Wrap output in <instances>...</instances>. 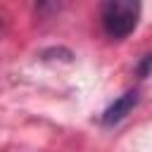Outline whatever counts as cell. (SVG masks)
<instances>
[{
    "label": "cell",
    "mask_w": 152,
    "mask_h": 152,
    "mask_svg": "<svg viewBox=\"0 0 152 152\" xmlns=\"http://www.w3.org/2000/svg\"><path fill=\"white\" fill-rule=\"evenodd\" d=\"M142 0H100V24L107 38H128L140 21Z\"/></svg>",
    "instance_id": "1"
},
{
    "label": "cell",
    "mask_w": 152,
    "mask_h": 152,
    "mask_svg": "<svg viewBox=\"0 0 152 152\" xmlns=\"http://www.w3.org/2000/svg\"><path fill=\"white\" fill-rule=\"evenodd\" d=\"M62 7V0H36V12L40 17H50Z\"/></svg>",
    "instance_id": "3"
},
{
    "label": "cell",
    "mask_w": 152,
    "mask_h": 152,
    "mask_svg": "<svg viewBox=\"0 0 152 152\" xmlns=\"http://www.w3.org/2000/svg\"><path fill=\"white\" fill-rule=\"evenodd\" d=\"M138 102H140V93L133 88V90H126L124 95H119L104 112H102V116H100V124L104 126V128H112V126H116V124H121L135 107H138Z\"/></svg>",
    "instance_id": "2"
},
{
    "label": "cell",
    "mask_w": 152,
    "mask_h": 152,
    "mask_svg": "<svg viewBox=\"0 0 152 152\" xmlns=\"http://www.w3.org/2000/svg\"><path fill=\"white\" fill-rule=\"evenodd\" d=\"M135 74H138L140 78L152 76V52H147L145 57H140V62H138V66H135Z\"/></svg>",
    "instance_id": "4"
}]
</instances>
